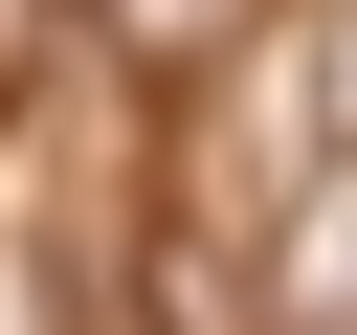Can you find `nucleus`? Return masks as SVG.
I'll list each match as a JSON object with an SVG mask.
<instances>
[{
    "mask_svg": "<svg viewBox=\"0 0 357 335\" xmlns=\"http://www.w3.org/2000/svg\"><path fill=\"white\" fill-rule=\"evenodd\" d=\"M290 313H312V335H357V156H312V179H290Z\"/></svg>",
    "mask_w": 357,
    "mask_h": 335,
    "instance_id": "1",
    "label": "nucleus"
}]
</instances>
